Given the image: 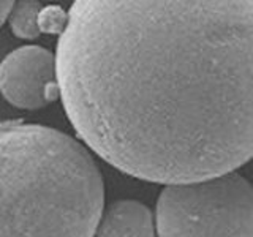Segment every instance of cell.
Instances as JSON below:
<instances>
[{
    "label": "cell",
    "instance_id": "6da1fadb",
    "mask_svg": "<svg viewBox=\"0 0 253 237\" xmlns=\"http://www.w3.org/2000/svg\"><path fill=\"white\" fill-rule=\"evenodd\" d=\"M54 57L79 139L119 171L174 185L252 158V0H78Z\"/></svg>",
    "mask_w": 253,
    "mask_h": 237
},
{
    "label": "cell",
    "instance_id": "8992f818",
    "mask_svg": "<svg viewBox=\"0 0 253 237\" xmlns=\"http://www.w3.org/2000/svg\"><path fill=\"white\" fill-rule=\"evenodd\" d=\"M40 10H42V3L38 2H30V0L14 2L6 18L13 34L22 40H35L40 35L37 26Z\"/></svg>",
    "mask_w": 253,
    "mask_h": 237
},
{
    "label": "cell",
    "instance_id": "7a4b0ae2",
    "mask_svg": "<svg viewBox=\"0 0 253 237\" xmlns=\"http://www.w3.org/2000/svg\"><path fill=\"white\" fill-rule=\"evenodd\" d=\"M105 209L98 164L44 125L0 123V237H93Z\"/></svg>",
    "mask_w": 253,
    "mask_h": 237
},
{
    "label": "cell",
    "instance_id": "3957f363",
    "mask_svg": "<svg viewBox=\"0 0 253 237\" xmlns=\"http://www.w3.org/2000/svg\"><path fill=\"white\" fill-rule=\"evenodd\" d=\"M158 237H253V190L239 172L165 185L157 199Z\"/></svg>",
    "mask_w": 253,
    "mask_h": 237
},
{
    "label": "cell",
    "instance_id": "5b68a950",
    "mask_svg": "<svg viewBox=\"0 0 253 237\" xmlns=\"http://www.w3.org/2000/svg\"><path fill=\"white\" fill-rule=\"evenodd\" d=\"M93 237H155L154 213L139 201H114L103 209Z\"/></svg>",
    "mask_w": 253,
    "mask_h": 237
},
{
    "label": "cell",
    "instance_id": "52a82bcc",
    "mask_svg": "<svg viewBox=\"0 0 253 237\" xmlns=\"http://www.w3.org/2000/svg\"><path fill=\"white\" fill-rule=\"evenodd\" d=\"M68 22V13L59 5L42 6L37 16V26L40 34L47 35H62Z\"/></svg>",
    "mask_w": 253,
    "mask_h": 237
},
{
    "label": "cell",
    "instance_id": "ba28073f",
    "mask_svg": "<svg viewBox=\"0 0 253 237\" xmlns=\"http://www.w3.org/2000/svg\"><path fill=\"white\" fill-rule=\"evenodd\" d=\"M14 2H0V27L3 26V22L8 18V13H10L11 6Z\"/></svg>",
    "mask_w": 253,
    "mask_h": 237
},
{
    "label": "cell",
    "instance_id": "277c9868",
    "mask_svg": "<svg viewBox=\"0 0 253 237\" xmlns=\"http://www.w3.org/2000/svg\"><path fill=\"white\" fill-rule=\"evenodd\" d=\"M0 93L19 109H42L59 100L55 57L42 46H21L0 62Z\"/></svg>",
    "mask_w": 253,
    "mask_h": 237
}]
</instances>
